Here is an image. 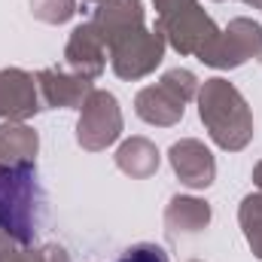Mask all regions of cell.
<instances>
[{"instance_id": "cell-1", "label": "cell", "mask_w": 262, "mask_h": 262, "mask_svg": "<svg viewBox=\"0 0 262 262\" xmlns=\"http://www.w3.org/2000/svg\"><path fill=\"white\" fill-rule=\"evenodd\" d=\"M37 204L40 183L31 165L0 168V226L21 241H31L37 232Z\"/></svg>"}, {"instance_id": "cell-2", "label": "cell", "mask_w": 262, "mask_h": 262, "mask_svg": "<svg viewBox=\"0 0 262 262\" xmlns=\"http://www.w3.org/2000/svg\"><path fill=\"white\" fill-rule=\"evenodd\" d=\"M116 262H168V253H165L159 244L140 241V244L128 247V250H125V253H122Z\"/></svg>"}]
</instances>
